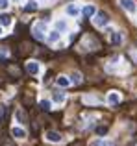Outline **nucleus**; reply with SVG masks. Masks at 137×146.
Here are the masks:
<instances>
[{"instance_id": "f257e3e1", "label": "nucleus", "mask_w": 137, "mask_h": 146, "mask_svg": "<svg viewBox=\"0 0 137 146\" xmlns=\"http://www.w3.org/2000/svg\"><path fill=\"white\" fill-rule=\"evenodd\" d=\"M94 24L96 26H106L108 24V21H109V17H108V13L106 11H98V13H94Z\"/></svg>"}, {"instance_id": "2eb2a0df", "label": "nucleus", "mask_w": 137, "mask_h": 146, "mask_svg": "<svg viewBox=\"0 0 137 146\" xmlns=\"http://www.w3.org/2000/svg\"><path fill=\"white\" fill-rule=\"evenodd\" d=\"M83 102H85V104H98V98H94V96H83Z\"/></svg>"}, {"instance_id": "4468645a", "label": "nucleus", "mask_w": 137, "mask_h": 146, "mask_svg": "<svg viewBox=\"0 0 137 146\" xmlns=\"http://www.w3.org/2000/svg\"><path fill=\"white\" fill-rule=\"evenodd\" d=\"M39 107H41L43 111H48V109H50V102H48V100H43V102L39 104Z\"/></svg>"}, {"instance_id": "7ed1b4c3", "label": "nucleus", "mask_w": 137, "mask_h": 146, "mask_svg": "<svg viewBox=\"0 0 137 146\" xmlns=\"http://www.w3.org/2000/svg\"><path fill=\"white\" fill-rule=\"evenodd\" d=\"M119 2H120V6H122L124 9L130 11V13H135V11H137V6H135L134 0H119Z\"/></svg>"}, {"instance_id": "412c9836", "label": "nucleus", "mask_w": 137, "mask_h": 146, "mask_svg": "<svg viewBox=\"0 0 137 146\" xmlns=\"http://www.w3.org/2000/svg\"><path fill=\"white\" fill-rule=\"evenodd\" d=\"M17 118L21 122H26V117H24V113H22V111H17Z\"/></svg>"}, {"instance_id": "aec40b11", "label": "nucleus", "mask_w": 137, "mask_h": 146, "mask_svg": "<svg viewBox=\"0 0 137 146\" xmlns=\"http://www.w3.org/2000/svg\"><path fill=\"white\" fill-rule=\"evenodd\" d=\"M130 57L137 63V50H135V48H132V50H130Z\"/></svg>"}, {"instance_id": "20e7f679", "label": "nucleus", "mask_w": 137, "mask_h": 146, "mask_svg": "<svg viewBox=\"0 0 137 146\" xmlns=\"http://www.w3.org/2000/svg\"><path fill=\"white\" fill-rule=\"evenodd\" d=\"M47 141H50V143H59L61 141V135H59L58 131H47Z\"/></svg>"}, {"instance_id": "39448f33", "label": "nucleus", "mask_w": 137, "mask_h": 146, "mask_svg": "<svg viewBox=\"0 0 137 146\" xmlns=\"http://www.w3.org/2000/svg\"><path fill=\"white\" fill-rule=\"evenodd\" d=\"M26 70H28L30 74H37V72H39V63H37V61H30V63H26Z\"/></svg>"}, {"instance_id": "9b49d317", "label": "nucleus", "mask_w": 137, "mask_h": 146, "mask_svg": "<svg viewBox=\"0 0 137 146\" xmlns=\"http://www.w3.org/2000/svg\"><path fill=\"white\" fill-rule=\"evenodd\" d=\"M70 83H74V85L82 83V76H80V72H74V74L70 76Z\"/></svg>"}, {"instance_id": "4be33fe9", "label": "nucleus", "mask_w": 137, "mask_h": 146, "mask_svg": "<svg viewBox=\"0 0 137 146\" xmlns=\"http://www.w3.org/2000/svg\"><path fill=\"white\" fill-rule=\"evenodd\" d=\"M4 117H6V107H2V106H0V122L4 120Z\"/></svg>"}, {"instance_id": "a211bd4d", "label": "nucleus", "mask_w": 137, "mask_h": 146, "mask_svg": "<svg viewBox=\"0 0 137 146\" xmlns=\"http://www.w3.org/2000/svg\"><path fill=\"white\" fill-rule=\"evenodd\" d=\"M48 39L54 43V41H58V39H59V33H58V32H50V37H48Z\"/></svg>"}, {"instance_id": "6e6552de", "label": "nucleus", "mask_w": 137, "mask_h": 146, "mask_svg": "<svg viewBox=\"0 0 137 146\" xmlns=\"http://www.w3.org/2000/svg\"><path fill=\"white\" fill-rule=\"evenodd\" d=\"M56 83H58L59 87H68V85H70V80L65 78V76H59V78L56 80Z\"/></svg>"}, {"instance_id": "ddd939ff", "label": "nucleus", "mask_w": 137, "mask_h": 146, "mask_svg": "<svg viewBox=\"0 0 137 146\" xmlns=\"http://www.w3.org/2000/svg\"><path fill=\"white\" fill-rule=\"evenodd\" d=\"M54 100H56L58 104L65 102V93H61V91H58V93H54Z\"/></svg>"}, {"instance_id": "6ab92c4d", "label": "nucleus", "mask_w": 137, "mask_h": 146, "mask_svg": "<svg viewBox=\"0 0 137 146\" xmlns=\"http://www.w3.org/2000/svg\"><path fill=\"white\" fill-rule=\"evenodd\" d=\"M56 28H58V32H63V30H65L67 28V24H65V22H58V24H56Z\"/></svg>"}, {"instance_id": "f3484780", "label": "nucleus", "mask_w": 137, "mask_h": 146, "mask_svg": "<svg viewBox=\"0 0 137 146\" xmlns=\"http://www.w3.org/2000/svg\"><path fill=\"white\" fill-rule=\"evenodd\" d=\"M0 22H2L4 26H9L11 24V21H9V17H6V15H4V17H0Z\"/></svg>"}, {"instance_id": "f8f14e48", "label": "nucleus", "mask_w": 137, "mask_h": 146, "mask_svg": "<svg viewBox=\"0 0 137 146\" xmlns=\"http://www.w3.org/2000/svg\"><path fill=\"white\" fill-rule=\"evenodd\" d=\"M24 9L26 11H35L37 9V2H35V0H30V2L24 6Z\"/></svg>"}, {"instance_id": "b1692460", "label": "nucleus", "mask_w": 137, "mask_h": 146, "mask_svg": "<svg viewBox=\"0 0 137 146\" xmlns=\"http://www.w3.org/2000/svg\"><path fill=\"white\" fill-rule=\"evenodd\" d=\"M0 57H6V50H0Z\"/></svg>"}, {"instance_id": "5701e85b", "label": "nucleus", "mask_w": 137, "mask_h": 146, "mask_svg": "<svg viewBox=\"0 0 137 146\" xmlns=\"http://www.w3.org/2000/svg\"><path fill=\"white\" fill-rule=\"evenodd\" d=\"M7 7V0H0V9H6Z\"/></svg>"}, {"instance_id": "1a4fd4ad", "label": "nucleus", "mask_w": 137, "mask_h": 146, "mask_svg": "<svg viewBox=\"0 0 137 146\" xmlns=\"http://www.w3.org/2000/svg\"><path fill=\"white\" fill-rule=\"evenodd\" d=\"M94 13H96V9H94L93 6H85L83 7V15H85V17H93Z\"/></svg>"}, {"instance_id": "423d86ee", "label": "nucleus", "mask_w": 137, "mask_h": 146, "mask_svg": "<svg viewBox=\"0 0 137 146\" xmlns=\"http://www.w3.org/2000/svg\"><path fill=\"white\" fill-rule=\"evenodd\" d=\"M119 102H120V96L117 93H109L108 94V104H109V106H117Z\"/></svg>"}, {"instance_id": "393cba45", "label": "nucleus", "mask_w": 137, "mask_h": 146, "mask_svg": "<svg viewBox=\"0 0 137 146\" xmlns=\"http://www.w3.org/2000/svg\"><path fill=\"white\" fill-rule=\"evenodd\" d=\"M0 35H2V28H0Z\"/></svg>"}, {"instance_id": "9d476101", "label": "nucleus", "mask_w": 137, "mask_h": 146, "mask_svg": "<svg viewBox=\"0 0 137 146\" xmlns=\"http://www.w3.org/2000/svg\"><path fill=\"white\" fill-rule=\"evenodd\" d=\"M120 41H122V35H120V33H117V32H113L111 33V43L113 44H120Z\"/></svg>"}, {"instance_id": "0eeeda50", "label": "nucleus", "mask_w": 137, "mask_h": 146, "mask_svg": "<svg viewBox=\"0 0 137 146\" xmlns=\"http://www.w3.org/2000/svg\"><path fill=\"white\" fill-rule=\"evenodd\" d=\"M11 135L17 137V139H24V137H26V131L22 128H13V129H11Z\"/></svg>"}, {"instance_id": "dca6fc26", "label": "nucleus", "mask_w": 137, "mask_h": 146, "mask_svg": "<svg viewBox=\"0 0 137 146\" xmlns=\"http://www.w3.org/2000/svg\"><path fill=\"white\" fill-rule=\"evenodd\" d=\"M67 13L68 15H78V7H76V6H68L67 7Z\"/></svg>"}, {"instance_id": "f03ea898", "label": "nucleus", "mask_w": 137, "mask_h": 146, "mask_svg": "<svg viewBox=\"0 0 137 146\" xmlns=\"http://www.w3.org/2000/svg\"><path fill=\"white\" fill-rule=\"evenodd\" d=\"M45 30H47L45 22H37V24H33V37H35V39H45Z\"/></svg>"}]
</instances>
